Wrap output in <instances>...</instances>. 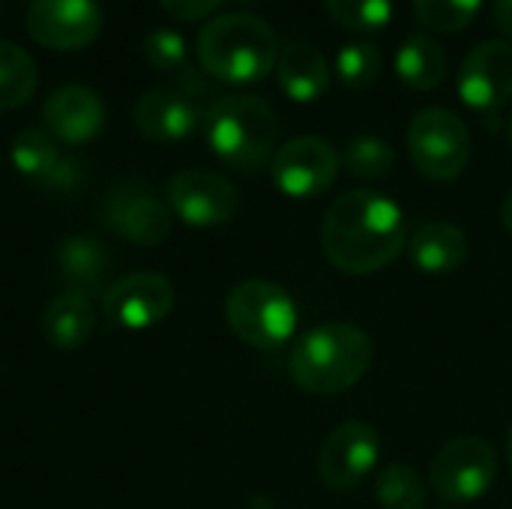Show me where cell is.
<instances>
[{
	"label": "cell",
	"instance_id": "cell-1",
	"mask_svg": "<svg viewBox=\"0 0 512 509\" xmlns=\"http://www.w3.org/2000/svg\"><path fill=\"white\" fill-rule=\"evenodd\" d=\"M408 246L402 207L372 189L339 195L321 225V249L327 261L348 276L384 270Z\"/></svg>",
	"mask_w": 512,
	"mask_h": 509
},
{
	"label": "cell",
	"instance_id": "cell-2",
	"mask_svg": "<svg viewBox=\"0 0 512 509\" xmlns=\"http://www.w3.org/2000/svg\"><path fill=\"white\" fill-rule=\"evenodd\" d=\"M372 339L357 324H321L297 339L288 357L291 381L312 396H339L372 366Z\"/></svg>",
	"mask_w": 512,
	"mask_h": 509
},
{
	"label": "cell",
	"instance_id": "cell-3",
	"mask_svg": "<svg viewBox=\"0 0 512 509\" xmlns=\"http://www.w3.org/2000/svg\"><path fill=\"white\" fill-rule=\"evenodd\" d=\"M201 69L222 84H255L279 63L276 30L246 12L210 18L195 42Z\"/></svg>",
	"mask_w": 512,
	"mask_h": 509
},
{
	"label": "cell",
	"instance_id": "cell-4",
	"mask_svg": "<svg viewBox=\"0 0 512 509\" xmlns=\"http://www.w3.org/2000/svg\"><path fill=\"white\" fill-rule=\"evenodd\" d=\"M210 150L234 171H261L276 156L279 117L273 105L252 93H231L210 105L204 120Z\"/></svg>",
	"mask_w": 512,
	"mask_h": 509
},
{
	"label": "cell",
	"instance_id": "cell-5",
	"mask_svg": "<svg viewBox=\"0 0 512 509\" xmlns=\"http://www.w3.org/2000/svg\"><path fill=\"white\" fill-rule=\"evenodd\" d=\"M225 321L231 333L258 351H276L297 333V303L294 297L267 279H249L228 291Z\"/></svg>",
	"mask_w": 512,
	"mask_h": 509
},
{
	"label": "cell",
	"instance_id": "cell-6",
	"mask_svg": "<svg viewBox=\"0 0 512 509\" xmlns=\"http://www.w3.org/2000/svg\"><path fill=\"white\" fill-rule=\"evenodd\" d=\"M408 153L414 168L435 183L462 177L471 159V135L465 120L450 108H423L408 126Z\"/></svg>",
	"mask_w": 512,
	"mask_h": 509
},
{
	"label": "cell",
	"instance_id": "cell-7",
	"mask_svg": "<svg viewBox=\"0 0 512 509\" xmlns=\"http://www.w3.org/2000/svg\"><path fill=\"white\" fill-rule=\"evenodd\" d=\"M498 477V453L480 435H459L441 447L432 462L429 483L435 495L453 507L480 501Z\"/></svg>",
	"mask_w": 512,
	"mask_h": 509
},
{
	"label": "cell",
	"instance_id": "cell-8",
	"mask_svg": "<svg viewBox=\"0 0 512 509\" xmlns=\"http://www.w3.org/2000/svg\"><path fill=\"white\" fill-rule=\"evenodd\" d=\"M339 168H342V153L330 141L315 135H300L276 150L270 162V177L282 195L309 201L324 195L336 183Z\"/></svg>",
	"mask_w": 512,
	"mask_h": 509
},
{
	"label": "cell",
	"instance_id": "cell-9",
	"mask_svg": "<svg viewBox=\"0 0 512 509\" xmlns=\"http://www.w3.org/2000/svg\"><path fill=\"white\" fill-rule=\"evenodd\" d=\"M381 459V438L375 426L348 420L336 426L318 453V477L330 492H354L366 483Z\"/></svg>",
	"mask_w": 512,
	"mask_h": 509
},
{
	"label": "cell",
	"instance_id": "cell-10",
	"mask_svg": "<svg viewBox=\"0 0 512 509\" xmlns=\"http://www.w3.org/2000/svg\"><path fill=\"white\" fill-rule=\"evenodd\" d=\"M105 222L138 246H162L171 237V207L141 180H123L105 195Z\"/></svg>",
	"mask_w": 512,
	"mask_h": 509
},
{
	"label": "cell",
	"instance_id": "cell-11",
	"mask_svg": "<svg viewBox=\"0 0 512 509\" xmlns=\"http://www.w3.org/2000/svg\"><path fill=\"white\" fill-rule=\"evenodd\" d=\"M168 207L192 228H216L234 219L237 189L216 171L186 168L168 183Z\"/></svg>",
	"mask_w": 512,
	"mask_h": 509
},
{
	"label": "cell",
	"instance_id": "cell-12",
	"mask_svg": "<svg viewBox=\"0 0 512 509\" xmlns=\"http://www.w3.org/2000/svg\"><path fill=\"white\" fill-rule=\"evenodd\" d=\"M24 24L33 42L51 51H78L99 36L102 9L96 0H33Z\"/></svg>",
	"mask_w": 512,
	"mask_h": 509
},
{
	"label": "cell",
	"instance_id": "cell-13",
	"mask_svg": "<svg viewBox=\"0 0 512 509\" xmlns=\"http://www.w3.org/2000/svg\"><path fill=\"white\" fill-rule=\"evenodd\" d=\"M174 309V285L162 273H129L117 279L105 297H102V312L108 315L111 324L123 330H147L162 324Z\"/></svg>",
	"mask_w": 512,
	"mask_h": 509
},
{
	"label": "cell",
	"instance_id": "cell-14",
	"mask_svg": "<svg viewBox=\"0 0 512 509\" xmlns=\"http://www.w3.org/2000/svg\"><path fill=\"white\" fill-rule=\"evenodd\" d=\"M459 96L477 114H498L512 99V42L489 39L459 66Z\"/></svg>",
	"mask_w": 512,
	"mask_h": 509
},
{
	"label": "cell",
	"instance_id": "cell-15",
	"mask_svg": "<svg viewBox=\"0 0 512 509\" xmlns=\"http://www.w3.org/2000/svg\"><path fill=\"white\" fill-rule=\"evenodd\" d=\"M132 123L144 138L171 144V141H186L189 135H195L201 123V111L186 90L153 87L138 96L132 108Z\"/></svg>",
	"mask_w": 512,
	"mask_h": 509
},
{
	"label": "cell",
	"instance_id": "cell-16",
	"mask_svg": "<svg viewBox=\"0 0 512 509\" xmlns=\"http://www.w3.org/2000/svg\"><path fill=\"white\" fill-rule=\"evenodd\" d=\"M42 120L57 141L87 144L105 126V105L96 90L84 84H63L45 99Z\"/></svg>",
	"mask_w": 512,
	"mask_h": 509
},
{
	"label": "cell",
	"instance_id": "cell-17",
	"mask_svg": "<svg viewBox=\"0 0 512 509\" xmlns=\"http://www.w3.org/2000/svg\"><path fill=\"white\" fill-rule=\"evenodd\" d=\"M9 159L18 174L45 183L51 189H72L78 183V165L66 162L57 150V138L48 129H21L12 138Z\"/></svg>",
	"mask_w": 512,
	"mask_h": 509
},
{
	"label": "cell",
	"instance_id": "cell-18",
	"mask_svg": "<svg viewBox=\"0 0 512 509\" xmlns=\"http://www.w3.org/2000/svg\"><path fill=\"white\" fill-rule=\"evenodd\" d=\"M471 255L468 234L444 219L423 222L411 237H408V258L420 273L429 276H447L465 267Z\"/></svg>",
	"mask_w": 512,
	"mask_h": 509
},
{
	"label": "cell",
	"instance_id": "cell-19",
	"mask_svg": "<svg viewBox=\"0 0 512 509\" xmlns=\"http://www.w3.org/2000/svg\"><path fill=\"white\" fill-rule=\"evenodd\" d=\"M279 87L294 102H315L330 87V63L309 42H288L276 63Z\"/></svg>",
	"mask_w": 512,
	"mask_h": 509
},
{
	"label": "cell",
	"instance_id": "cell-20",
	"mask_svg": "<svg viewBox=\"0 0 512 509\" xmlns=\"http://www.w3.org/2000/svg\"><path fill=\"white\" fill-rule=\"evenodd\" d=\"M93 330H96V312H93L90 297L63 291L45 306L42 333H45L48 345H54L60 351H75V348L87 345Z\"/></svg>",
	"mask_w": 512,
	"mask_h": 509
},
{
	"label": "cell",
	"instance_id": "cell-21",
	"mask_svg": "<svg viewBox=\"0 0 512 509\" xmlns=\"http://www.w3.org/2000/svg\"><path fill=\"white\" fill-rule=\"evenodd\" d=\"M396 75L411 90H435L447 78V51L429 33H411L396 51Z\"/></svg>",
	"mask_w": 512,
	"mask_h": 509
},
{
	"label": "cell",
	"instance_id": "cell-22",
	"mask_svg": "<svg viewBox=\"0 0 512 509\" xmlns=\"http://www.w3.org/2000/svg\"><path fill=\"white\" fill-rule=\"evenodd\" d=\"M57 267L60 279L75 294H96L102 291V279L108 270V255L99 240L93 237H66L57 249Z\"/></svg>",
	"mask_w": 512,
	"mask_h": 509
},
{
	"label": "cell",
	"instance_id": "cell-23",
	"mask_svg": "<svg viewBox=\"0 0 512 509\" xmlns=\"http://www.w3.org/2000/svg\"><path fill=\"white\" fill-rule=\"evenodd\" d=\"M39 84V69L33 57L15 45L0 39V114L15 111L30 102Z\"/></svg>",
	"mask_w": 512,
	"mask_h": 509
},
{
	"label": "cell",
	"instance_id": "cell-24",
	"mask_svg": "<svg viewBox=\"0 0 512 509\" xmlns=\"http://www.w3.org/2000/svg\"><path fill=\"white\" fill-rule=\"evenodd\" d=\"M342 165L357 180H384L396 168V150L378 135H357L348 141Z\"/></svg>",
	"mask_w": 512,
	"mask_h": 509
},
{
	"label": "cell",
	"instance_id": "cell-25",
	"mask_svg": "<svg viewBox=\"0 0 512 509\" xmlns=\"http://www.w3.org/2000/svg\"><path fill=\"white\" fill-rule=\"evenodd\" d=\"M384 69V54L375 42L357 39L339 48L336 54V75L351 90H369Z\"/></svg>",
	"mask_w": 512,
	"mask_h": 509
},
{
	"label": "cell",
	"instance_id": "cell-26",
	"mask_svg": "<svg viewBox=\"0 0 512 509\" xmlns=\"http://www.w3.org/2000/svg\"><path fill=\"white\" fill-rule=\"evenodd\" d=\"M375 498L384 509H426V486L411 465H387L375 483Z\"/></svg>",
	"mask_w": 512,
	"mask_h": 509
},
{
	"label": "cell",
	"instance_id": "cell-27",
	"mask_svg": "<svg viewBox=\"0 0 512 509\" xmlns=\"http://www.w3.org/2000/svg\"><path fill=\"white\" fill-rule=\"evenodd\" d=\"M330 18L351 33H375L390 24L393 0H324Z\"/></svg>",
	"mask_w": 512,
	"mask_h": 509
},
{
	"label": "cell",
	"instance_id": "cell-28",
	"mask_svg": "<svg viewBox=\"0 0 512 509\" xmlns=\"http://www.w3.org/2000/svg\"><path fill=\"white\" fill-rule=\"evenodd\" d=\"M483 0H414V12L423 27L435 33H462L474 24Z\"/></svg>",
	"mask_w": 512,
	"mask_h": 509
},
{
	"label": "cell",
	"instance_id": "cell-29",
	"mask_svg": "<svg viewBox=\"0 0 512 509\" xmlns=\"http://www.w3.org/2000/svg\"><path fill=\"white\" fill-rule=\"evenodd\" d=\"M144 60L153 69H165V72L183 69L186 66V42H183V36L174 33V30H153V33H147V39H144Z\"/></svg>",
	"mask_w": 512,
	"mask_h": 509
},
{
	"label": "cell",
	"instance_id": "cell-30",
	"mask_svg": "<svg viewBox=\"0 0 512 509\" xmlns=\"http://www.w3.org/2000/svg\"><path fill=\"white\" fill-rule=\"evenodd\" d=\"M159 6L174 15L177 21H198L207 18L210 12H216L222 6V0H159Z\"/></svg>",
	"mask_w": 512,
	"mask_h": 509
},
{
	"label": "cell",
	"instance_id": "cell-31",
	"mask_svg": "<svg viewBox=\"0 0 512 509\" xmlns=\"http://www.w3.org/2000/svg\"><path fill=\"white\" fill-rule=\"evenodd\" d=\"M492 15L498 30L507 36V42H512V0H495L492 3Z\"/></svg>",
	"mask_w": 512,
	"mask_h": 509
},
{
	"label": "cell",
	"instance_id": "cell-32",
	"mask_svg": "<svg viewBox=\"0 0 512 509\" xmlns=\"http://www.w3.org/2000/svg\"><path fill=\"white\" fill-rule=\"evenodd\" d=\"M501 222H504V228L512 234V192L504 198V207H501Z\"/></svg>",
	"mask_w": 512,
	"mask_h": 509
},
{
	"label": "cell",
	"instance_id": "cell-33",
	"mask_svg": "<svg viewBox=\"0 0 512 509\" xmlns=\"http://www.w3.org/2000/svg\"><path fill=\"white\" fill-rule=\"evenodd\" d=\"M507 462H510V474H512V426H510V435H507Z\"/></svg>",
	"mask_w": 512,
	"mask_h": 509
},
{
	"label": "cell",
	"instance_id": "cell-34",
	"mask_svg": "<svg viewBox=\"0 0 512 509\" xmlns=\"http://www.w3.org/2000/svg\"><path fill=\"white\" fill-rule=\"evenodd\" d=\"M507 138H510V150H512V117H510V129H507Z\"/></svg>",
	"mask_w": 512,
	"mask_h": 509
}]
</instances>
